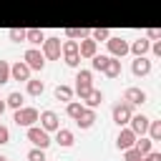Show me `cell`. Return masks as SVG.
<instances>
[{"label": "cell", "instance_id": "6da1fadb", "mask_svg": "<svg viewBox=\"0 0 161 161\" xmlns=\"http://www.w3.org/2000/svg\"><path fill=\"white\" fill-rule=\"evenodd\" d=\"M13 121L18 123V126H35V121H38V108H33V106H20V108H15V116H13Z\"/></svg>", "mask_w": 161, "mask_h": 161}, {"label": "cell", "instance_id": "7a4b0ae2", "mask_svg": "<svg viewBox=\"0 0 161 161\" xmlns=\"http://www.w3.org/2000/svg\"><path fill=\"white\" fill-rule=\"evenodd\" d=\"M60 53H63V60H65V65H70V68H75L78 63H80V55H78V43L75 40H63L60 43Z\"/></svg>", "mask_w": 161, "mask_h": 161}, {"label": "cell", "instance_id": "3957f363", "mask_svg": "<svg viewBox=\"0 0 161 161\" xmlns=\"http://www.w3.org/2000/svg\"><path fill=\"white\" fill-rule=\"evenodd\" d=\"M111 116H113V123H116V126H128V121H131V116H133V106H128L126 101H118V103L113 106Z\"/></svg>", "mask_w": 161, "mask_h": 161}, {"label": "cell", "instance_id": "277c9868", "mask_svg": "<svg viewBox=\"0 0 161 161\" xmlns=\"http://www.w3.org/2000/svg\"><path fill=\"white\" fill-rule=\"evenodd\" d=\"M91 88H93V73L91 70H78L75 73V93L80 96V101L91 93Z\"/></svg>", "mask_w": 161, "mask_h": 161}, {"label": "cell", "instance_id": "5b68a950", "mask_svg": "<svg viewBox=\"0 0 161 161\" xmlns=\"http://www.w3.org/2000/svg\"><path fill=\"white\" fill-rule=\"evenodd\" d=\"M28 141H30L33 146H38V148H48V146L53 143L50 136H48V131L40 128V126H28Z\"/></svg>", "mask_w": 161, "mask_h": 161}, {"label": "cell", "instance_id": "8992f818", "mask_svg": "<svg viewBox=\"0 0 161 161\" xmlns=\"http://www.w3.org/2000/svg\"><path fill=\"white\" fill-rule=\"evenodd\" d=\"M40 45H43L40 53H43L45 60H58L60 58V38H45Z\"/></svg>", "mask_w": 161, "mask_h": 161}, {"label": "cell", "instance_id": "52a82bcc", "mask_svg": "<svg viewBox=\"0 0 161 161\" xmlns=\"http://www.w3.org/2000/svg\"><path fill=\"white\" fill-rule=\"evenodd\" d=\"M106 45H108V50H111L113 58H123V55L128 53V40H123L121 35H111V38L106 40Z\"/></svg>", "mask_w": 161, "mask_h": 161}, {"label": "cell", "instance_id": "ba28073f", "mask_svg": "<svg viewBox=\"0 0 161 161\" xmlns=\"http://www.w3.org/2000/svg\"><path fill=\"white\" fill-rule=\"evenodd\" d=\"M23 58H25V65H28L30 70H43V68H45V58H43V53H40L38 48H28Z\"/></svg>", "mask_w": 161, "mask_h": 161}, {"label": "cell", "instance_id": "9c48e42d", "mask_svg": "<svg viewBox=\"0 0 161 161\" xmlns=\"http://www.w3.org/2000/svg\"><path fill=\"white\" fill-rule=\"evenodd\" d=\"M38 121H40V128H45L48 133L60 128V118H58L55 111H40V113H38Z\"/></svg>", "mask_w": 161, "mask_h": 161}, {"label": "cell", "instance_id": "30bf717a", "mask_svg": "<svg viewBox=\"0 0 161 161\" xmlns=\"http://www.w3.org/2000/svg\"><path fill=\"white\" fill-rule=\"evenodd\" d=\"M148 116H143V113H138V116H131V121H128V128L136 133V136H143L146 131H148Z\"/></svg>", "mask_w": 161, "mask_h": 161}, {"label": "cell", "instance_id": "8fae6325", "mask_svg": "<svg viewBox=\"0 0 161 161\" xmlns=\"http://www.w3.org/2000/svg\"><path fill=\"white\" fill-rule=\"evenodd\" d=\"M133 141H136V133H133L131 128H123V126H121V131H118V136H116V146H118L121 151H126V148L133 146Z\"/></svg>", "mask_w": 161, "mask_h": 161}, {"label": "cell", "instance_id": "7c38bea8", "mask_svg": "<svg viewBox=\"0 0 161 161\" xmlns=\"http://www.w3.org/2000/svg\"><path fill=\"white\" fill-rule=\"evenodd\" d=\"M96 50H98V43L88 35V38H83L80 43H78V55L80 58H93L96 55Z\"/></svg>", "mask_w": 161, "mask_h": 161}, {"label": "cell", "instance_id": "4fadbf2b", "mask_svg": "<svg viewBox=\"0 0 161 161\" xmlns=\"http://www.w3.org/2000/svg\"><path fill=\"white\" fill-rule=\"evenodd\" d=\"M30 78V68L25 65V60H18L10 65V80H28Z\"/></svg>", "mask_w": 161, "mask_h": 161}, {"label": "cell", "instance_id": "5bb4252c", "mask_svg": "<svg viewBox=\"0 0 161 161\" xmlns=\"http://www.w3.org/2000/svg\"><path fill=\"white\" fill-rule=\"evenodd\" d=\"M123 101L128 106H141V103H146V91H141V88H126Z\"/></svg>", "mask_w": 161, "mask_h": 161}, {"label": "cell", "instance_id": "9a60e30c", "mask_svg": "<svg viewBox=\"0 0 161 161\" xmlns=\"http://www.w3.org/2000/svg\"><path fill=\"white\" fill-rule=\"evenodd\" d=\"M148 48H151V40L143 35V38H138V40H133V43H128V53H133V58H138V55H146L148 53Z\"/></svg>", "mask_w": 161, "mask_h": 161}, {"label": "cell", "instance_id": "2e32d148", "mask_svg": "<svg viewBox=\"0 0 161 161\" xmlns=\"http://www.w3.org/2000/svg\"><path fill=\"white\" fill-rule=\"evenodd\" d=\"M131 70H133V75H138V78H141V75H148V73H151V60H148L146 55H138V58L131 63Z\"/></svg>", "mask_w": 161, "mask_h": 161}, {"label": "cell", "instance_id": "e0dca14e", "mask_svg": "<svg viewBox=\"0 0 161 161\" xmlns=\"http://www.w3.org/2000/svg\"><path fill=\"white\" fill-rule=\"evenodd\" d=\"M75 123H78V128H91L93 123H96V111L93 108H88V106H83V111H80V116L75 118Z\"/></svg>", "mask_w": 161, "mask_h": 161}, {"label": "cell", "instance_id": "ac0fdd59", "mask_svg": "<svg viewBox=\"0 0 161 161\" xmlns=\"http://www.w3.org/2000/svg\"><path fill=\"white\" fill-rule=\"evenodd\" d=\"M101 73H103V75H108V78H118V75H121V58L108 55V63H106V68H103Z\"/></svg>", "mask_w": 161, "mask_h": 161}, {"label": "cell", "instance_id": "d6986e66", "mask_svg": "<svg viewBox=\"0 0 161 161\" xmlns=\"http://www.w3.org/2000/svg\"><path fill=\"white\" fill-rule=\"evenodd\" d=\"M55 143L63 146V148H70V146H73V131H68V128H58V131H55Z\"/></svg>", "mask_w": 161, "mask_h": 161}, {"label": "cell", "instance_id": "ffe728a7", "mask_svg": "<svg viewBox=\"0 0 161 161\" xmlns=\"http://www.w3.org/2000/svg\"><path fill=\"white\" fill-rule=\"evenodd\" d=\"M25 40L33 43V45H40V43L45 40V33H43L40 28H28V30H25Z\"/></svg>", "mask_w": 161, "mask_h": 161}, {"label": "cell", "instance_id": "44dd1931", "mask_svg": "<svg viewBox=\"0 0 161 161\" xmlns=\"http://www.w3.org/2000/svg\"><path fill=\"white\" fill-rule=\"evenodd\" d=\"M133 148H136L138 153H148V151H153V141H151V138H146V136H136Z\"/></svg>", "mask_w": 161, "mask_h": 161}, {"label": "cell", "instance_id": "7402d4cb", "mask_svg": "<svg viewBox=\"0 0 161 161\" xmlns=\"http://www.w3.org/2000/svg\"><path fill=\"white\" fill-rule=\"evenodd\" d=\"M83 101H86V106H88V108H96L98 103H103V93H101L98 88H91V93H88Z\"/></svg>", "mask_w": 161, "mask_h": 161}, {"label": "cell", "instance_id": "603a6c76", "mask_svg": "<svg viewBox=\"0 0 161 161\" xmlns=\"http://www.w3.org/2000/svg\"><path fill=\"white\" fill-rule=\"evenodd\" d=\"M91 35V28H65V38H70V40H75V38H88Z\"/></svg>", "mask_w": 161, "mask_h": 161}, {"label": "cell", "instance_id": "cb8c5ba5", "mask_svg": "<svg viewBox=\"0 0 161 161\" xmlns=\"http://www.w3.org/2000/svg\"><path fill=\"white\" fill-rule=\"evenodd\" d=\"M25 83H28V93H30V96H43V91H45V83H43V80L28 78Z\"/></svg>", "mask_w": 161, "mask_h": 161}, {"label": "cell", "instance_id": "d4e9b609", "mask_svg": "<svg viewBox=\"0 0 161 161\" xmlns=\"http://www.w3.org/2000/svg\"><path fill=\"white\" fill-rule=\"evenodd\" d=\"M23 101H25V98H23V93H20V91H13V93H8L5 106H10V108L15 111V108H20V106H23Z\"/></svg>", "mask_w": 161, "mask_h": 161}, {"label": "cell", "instance_id": "484cf974", "mask_svg": "<svg viewBox=\"0 0 161 161\" xmlns=\"http://www.w3.org/2000/svg\"><path fill=\"white\" fill-rule=\"evenodd\" d=\"M55 98L63 101V103L73 101V88H70V86H58V88H55Z\"/></svg>", "mask_w": 161, "mask_h": 161}, {"label": "cell", "instance_id": "4316f807", "mask_svg": "<svg viewBox=\"0 0 161 161\" xmlns=\"http://www.w3.org/2000/svg\"><path fill=\"white\" fill-rule=\"evenodd\" d=\"M80 111H83V103H80V101H68V103H65V113H68L73 121L80 116Z\"/></svg>", "mask_w": 161, "mask_h": 161}, {"label": "cell", "instance_id": "83f0119b", "mask_svg": "<svg viewBox=\"0 0 161 161\" xmlns=\"http://www.w3.org/2000/svg\"><path fill=\"white\" fill-rule=\"evenodd\" d=\"M148 138L151 141H158L161 138V121H148Z\"/></svg>", "mask_w": 161, "mask_h": 161}, {"label": "cell", "instance_id": "f1b7e54d", "mask_svg": "<svg viewBox=\"0 0 161 161\" xmlns=\"http://www.w3.org/2000/svg\"><path fill=\"white\" fill-rule=\"evenodd\" d=\"M8 38H10L13 43H23V40H25V28H10V30H8Z\"/></svg>", "mask_w": 161, "mask_h": 161}, {"label": "cell", "instance_id": "f546056e", "mask_svg": "<svg viewBox=\"0 0 161 161\" xmlns=\"http://www.w3.org/2000/svg\"><path fill=\"white\" fill-rule=\"evenodd\" d=\"M28 161H48V158H45V148L33 146V148L28 151Z\"/></svg>", "mask_w": 161, "mask_h": 161}, {"label": "cell", "instance_id": "4dcf8cb0", "mask_svg": "<svg viewBox=\"0 0 161 161\" xmlns=\"http://www.w3.org/2000/svg\"><path fill=\"white\" fill-rule=\"evenodd\" d=\"M91 38L98 43V40H108L111 38V30L108 28H96V30H91Z\"/></svg>", "mask_w": 161, "mask_h": 161}, {"label": "cell", "instance_id": "1f68e13d", "mask_svg": "<svg viewBox=\"0 0 161 161\" xmlns=\"http://www.w3.org/2000/svg\"><path fill=\"white\" fill-rule=\"evenodd\" d=\"M106 63H108V55H98V53H96V55L91 58L93 70H103V68H106Z\"/></svg>", "mask_w": 161, "mask_h": 161}, {"label": "cell", "instance_id": "d6a6232c", "mask_svg": "<svg viewBox=\"0 0 161 161\" xmlns=\"http://www.w3.org/2000/svg\"><path fill=\"white\" fill-rule=\"evenodd\" d=\"M10 80V63L8 60H0V86Z\"/></svg>", "mask_w": 161, "mask_h": 161}, {"label": "cell", "instance_id": "836d02e7", "mask_svg": "<svg viewBox=\"0 0 161 161\" xmlns=\"http://www.w3.org/2000/svg\"><path fill=\"white\" fill-rule=\"evenodd\" d=\"M141 158H143V153H138V151H136L133 146L123 151V161H141Z\"/></svg>", "mask_w": 161, "mask_h": 161}, {"label": "cell", "instance_id": "e575fe53", "mask_svg": "<svg viewBox=\"0 0 161 161\" xmlns=\"http://www.w3.org/2000/svg\"><path fill=\"white\" fill-rule=\"evenodd\" d=\"M141 161H161V153L158 151H148V153H143Z\"/></svg>", "mask_w": 161, "mask_h": 161}, {"label": "cell", "instance_id": "d590c367", "mask_svg": "<svg viewBox=\"0 0 161 161\" xmlns=\"http://www.w3.org/2000/svg\"><path fill=\"white\" fill-rule=\"evenodd\" d=\"M8 141H10V131H8L5 126H0V146H3V143H8Z\"/></svg>", "mask_w": 161, "mask_h": 161}, {"label": "cell", "instance_id": "8d00e7d4", "mask_svg": "<svg viewBox=\"0 0 161 161\" xmlns=\"http://www.w3.org/2000/svg\"><path fill=\"white\" fill-rule=\"evenodd\" d=\"M146 38H148V40H156V38H161V30H156V28H148V30H146Z\"/></svg>", "mask_w": 161, "mask_h": 161}, {"label": "cell", "instance_id": "74e56055", "mask_svg": "<svg viewBox=\"0 0 161 161\" xmlns=\"http://www.w3.org/2000/svg\"><path fill=\"white\" fill-rule=\"evenodd\" d=\"M148 50H151V53H153V55H161V43H158V40H156V43H153V45H151V48H148Z\"/></svg>", "mask_w": 161, "mask_h": 161}, {"label": "cell", "instance_id": "f35d334b", "mask_svg": "<svg viewBox=\"0 0 161 161\" xmlns=\"http://www.w3.org/2000/svg\"><path fill=\"white\" fill-rule=\"evenodd\" d=\"M5 108H8V106H5V101H0V116L5 113Z\"/></svg>", "mask_w": 161, "mask_h": 161}, {"label": "cell", "instance_id": "ab89813d", "mask_svg": "<svg viewBox=\"0 0 161 161\" xmlns=\"http://www.w3.org/2000/svg\"><path fill=\"white\" fill-rule=\"evenodd\" d=\"M0 161H8V158H5V156H0Z\"/></svg>", "mask_w": 161, "mask_h": 161}]
</instances>
